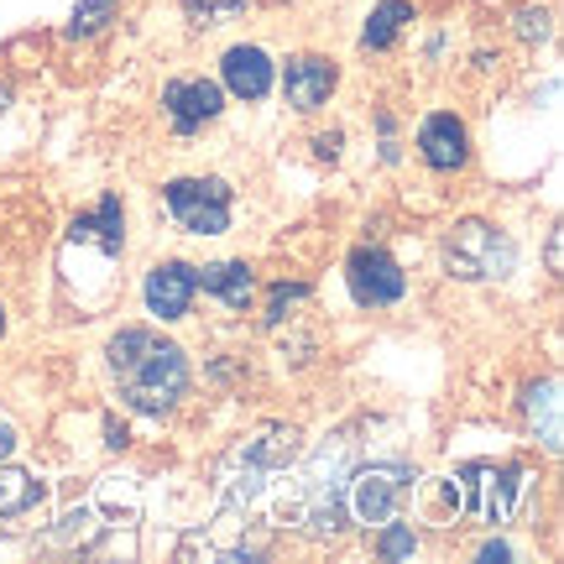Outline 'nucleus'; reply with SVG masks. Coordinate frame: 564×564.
Masks as SVG:
<instances>
[{
	"label": "nucleus",
	"instance_id": "1",
	"mask_svg": "<svg viewBox=\"0 0 564 564\" xmlns=\"http://www.w3.org/2000/svg\"><path fill=\"white\" fill-rule=\"evenodd\" d=\"M105 356L121 382V398L137 413H167L188 392V356L173 340H158L152 329H121Z\"/></svg>",
	"mask_w": 564,
	"mask_h": 564
},
{
	"label": "nucleus",
	"instance_id": "2",
	"mask_svg": "<svg viewBox=\"0 0 564 564\" xmlns=\"http://www.w3.org/2000/svg\"><path fill=\"white\" fill-rule=\"evenodd\" d=\"M523 491H528L523 465H491V460L465 465V470H455L449 486H444V497L455 502V512H460V518H476V523H486V528H502L507 518L518 512Z\"/></svg>",
	"mask_w": 564,
	"mask_h": 564
},
{
	"label": "nucleus",
	"instance_id": "3",
	"mask_svg": "<svg viewBox=\"0 0 564 564\" xmlns=\"http://www.w3.org/2000/svg\"><path fill=\"white\" fill-rule=\"evenodd\" d=\"M345 465H350V449L335 444L293 481V523L308 539H335L345 528Z\"/></svg>",
	"mask_w": 564,
	"mask_h": 564
},
{
	"label": "nucleus",
	"instance_id": "4",
	"mask_svg": "<svg viewBox=\"0 0 564 564\" xmlns=\"http://www.w3.org/2000/svg\"><path fill=\"white\" fill-rule=\"evenodd\" d=\"M512 262H518V246L486 220H460L444 241V267L460 282H497L512 272Z\"/></svg>",
	"mask_w": 564,
	"mask_h": 564
},
{
	"label": "nucleus",
	"instance_id": "5",
	"mask_svg": "<svg viewBox=\"0 0 564 564\" xmlns=\"http://www.w3.org/2000/svg\"><path fill=\"white\" fill-rule=\"evenodd\" d=\"M413 486H419V470H413V465L377 460V465H361V470L350 476L345 502H350V512H356V523L382 528L403 512V502L413 497Z\"/></svg>",
	"mask_w": 564,
	"mask_h": 564
},
{
	"label": "nucleus",
	"instance_id": "6",
	"mask_svg": "<svg viewBox=\"0 0 564 564\" xmlns=\"http://www.w3.org/2000/svg\"><path fill=\"white\" fill-rule=\"evenodd\" d=\"M167 215L188 230V236H220L230 225V183L225 178H173L167 183Z\"/></svg>",
	"mask_w": 564,
	"mask_h": 564
},
{
	"label": "nucleus",
	"instance_id": "7",
	"mask_svg": "<svg viewBox=\"0 0 564 564\" xmlns=\"http://www.w3.org/2000/svg\"><path fill=\"white\" fill-rule=\"evenodd\" d=\"M345 278H350L356 303H366V308H387V303L403 299V272H398V262H392L387 251H377V246H361V251L350 257V267H345Z\"/></svg>",
	"mask_w": 564,
	"mask_h": 564
},
{
	"label": "nucleus",
	"instance_id": "8",
	"mask_svg": "<svg viewBox=\"0 0 564 564\" xmlns=\"http://www.w3.org/2000/svg\"><path fill=\"white\" fill-rule=\"evenodd\" d=\"M162 105H167V121L178 137H194L204 121L220 116V84L209 79H173L162 89Z\"/></svg>",
	"mask_w": 564,
	"mask_h": 564
},
{
	"label": "nucleus",
	"instance_id": "9",
	"mask_svg": "<svg viewBox=\"0 0 564 564\" xmlns=\"http://www.w3.org/2000/svg\"><path fill=\"white\" fill-rule=\"evenodd\" d=\"M194 293H199V267L162 262L147 272V308H152L158 319H183L188 303H194Z\"/></svg>",
	"mask_w": 564,
	"mask_h": 564
},
{
	"label": "nucleus",
	"instance_id": "10",
	"mask_svg": "<svg viewBox=\"0 0 564 564\" xmlns=\"http://www.w3.org/2000/svg\"><path fill=\"white\" fill-rule=\"evenodd\" d=\"M335 63L319 58V53H299V58H288V68H282V95H288V105L293 110H319L324 100H329V89H335Z\"/></svg>",
	"mask_w": 564,
	"mask_h": 564
},
{
	"label": "nucleus",
	"instance_id": "11",
	"mask_svg": "<svg viewBox=\"0 0 564 564\" xmlns=\"http://www.w3.org/2000/svg\"><path fill=\"white\" fill-rule=\"evenodd\" d=\"M68 241L74 246H100L105 257H121V246H126V209H121V199L110 194V199H100V209L79 215V220L68 225Z\"/></svg>",
	"mask_w": 564,
	"mask_h": 564
},
{
	"label": "nucleus",
	"instance_id": "12",
	"mask_svg": "<svg viewBox=\"0 0 564 564\" xmlns=\"http://www.w3.org/2000/svg\"><path fill=\"white\" fill-rule=\"evenodd\" d=\"M419 152L423 162L434 167V173H455V167H465V126L455 121V116H429L419 131Z\"/></svg>",
	"mask_w": 564,
	"mask_h": 564
},
{
	"label": "nucleus",
	"instance_id": "13",
	"mask_svg": "<svg viewBox=\"0 0 564 564\" xmlns=\"http://www.w3.org/2000/svg\"><path fill=\"white\" fill-rule=\"evenodd\" d=\"M220 68H225V89L241 95V100H262L272 89V58L262 47H230Z\"/></svg>",
	"mask_w": 564,
	"mask_h": 564
},
{
	"label": "nucleus",
	"instance_id": "14",
	"mask_svg": "<svg viewBox=\"0 0 564 564\" xmlns=\"http://www.w3.org/2000/svg\"><path fill=\"white\" fill-rule=\"evenodd\" d=\"M199 288L204 293H215L225 308H246V303L257 299V278H251V267L246 262H215L199 272Z\"/></svg>",
	"mask_w": 564,
	"mask_h": 564
},
{
	"label": "nucleus",
	"instance_id": "15",
	"mask_svg": "<svg viewBox=\"0 0 564 564\" xmlns=\"http://www.w3.org/2000/svg\"><path fill=\"white\" fill-rule=\"evenodd\" d=\"M528 429H533V434H539V440H544V449H554V455H560V382H539V387H528Z\"/></svg>",
	"mask_w": 564,
	"mask_h": 564
},
{
	"label": "nucleus",
	"instance_id": "16",
	"mask_svg": "<svg viewBox=\"0 0 564 564\" xmlns=\"http://www.w3.org/2000/svg\"><path fill=\"white\" fill-rule=\"evenodd\" d=\"M42 497H47V486H42L37 476H26V470H0V518L32 512Z\"/></svg>",
	"mask_w": 564,
	"mask_h": 564
},
{
	"label": "nucleus",
	"instance_id": "17",
	"mask_svg": "<svg viewBox=\"0 0 564 564\" xmlns=\"http://www.w3.org/2000/svg\"><path fill=\"white\" fill-rule=\"evenodd\" d=\"M408 21H413V6H408V0H382V6L371 11V21H366L361 47H392V37L403 32Z\"/></svg>",
	"mask_w": 564,
	"mask_h": 564
},
{
	"label": "nucleus",
	"instance_id": "18",
	"mask_svg": "<svg viewBox=\"0 0 564 564\" xmlns=\"http://www.w3.org/2000/svg\"><path fill=\"white\" fill-rule=\"evenodd\" d=\"M116 6L121 0H84L79 11H74V21H68V37H95V32H105L110 26V17H116Z\"/></svg>",
	"mask_w": 564,
	"mask_h": 564
},
{
	"label": "nucleus",
	"instance_id": "19",
	"mask_svg": "<svg viewBox=\"0 0 564 564\" xmlns=\"http://www.w3.org/2000/svg\"><path fill=\"white\" fill-rule=\"evenodd\" d=\"M246 0H183V11H188V21L194 26H225V21L241 11Z\"/></svg>",
	"mask_w": 564,
	"mask_h": 564
},
{
	"label": "nucleus",
	"instance_id": "20",
	"mask_svg": "<svg viewBox=\"0 0 564 564\" xmlns=\"http://www.w3.org/2000/svg\"><path fill=\"white\" fill-rule=\"evenodd\" d=\"M413 549H419V533H413V528L398 523V518H392V523H382V544H377V554H382V560H408Z\"/></svg>",
	"mask_w": 564,
	"mask_h": 564
},
{
	"label": "nucleus",
	"instance_id": "21",
	"mask_svg": "<svg viewBox=\"0 0 564 564\" xmlns=\"http://www.w3.org/2000/svg\"><path fill=\"white\" fill-rule=\"evenodd\" d=\"M303 299H308L303 282H278V288H272V303H267V324H282Z\"/></svg>",
	"mask_w": 564,
	"mask_h": 564
},
{
	"label": "nucleus",
	"instance_id": "22",
	"mask_svg": "<svg viewBox=\"0 0 564 564\" xmlns=\"http://www.w3.org/2000/svg\"><path fill=\"white\" fill-rule=\"evenodd\" d=\"M95 533H100V528H95V512H68V518H63V523H58V533H53V539H74V544H95Z\"/></svg>",
	"mask_w": 564,
	"mask_h": 564
},
{
	"label": "nucleus",
	"instance_id": "23",
	"mask_svg": "<svg viewBox=\"0 0 564 564\" xmlns=\"http://www.w3.org/2000/svg\"><path fill=\"white\" fill-rule=\"evenodd\" d=\"M518 37L549 42V11H518Z\"/></svg>",
	"mask_w": 564,
	"mask_h": 564
},
{
	"label": "nucleus",
	"instance_id": "24",
	"mask_svg": "<svg viewBox=\"0 0 564 564\" xmlns=\"http://www.w3.org/2000/svg\"><path fill=\"white\" fill-rule=\"evenodd\" d=\"M314 147H319V158H335V152H340V131H329V137H319Z\"/></svg>",
	"mask_w": 564,
	"mask_h": 564
},
{
	"label": "nucleus",
	"instance_id": "25",
	"mask_svg": "<svg viewBox=\"0 0 564 564\" xmlns=\"http://www.w3.org/2000/svg\"><path fill=\"white\" fill-rule=\"evenodd\" d=\"M481 560H486V564H497V560H512V549H507V544H486V549H481Z\"/></svg>",
	"mask_w": 564,
	"mask_h": 564
},
{
	"label": "nucleus",
	"instance_id": "26",
	"mask_svg": "<svg viewBox=\"0 0 564 564\" xmlns=\"http://www.w3.org/2000/svg\"><path fill=\"white\" fill-rule=\"evenodd\" d=\"M17 449V429L11 423H0V455H11Z\"/></svg>",
	"mask_w": 564,
	"mask_h": 564
},
{
	"label": "nucleus",
	"instance_id": "27",
	"mask_svg": "<svg viewBox=\"0 0 564 564\" xmlns=\"http://www.w3.org/2000/svg\"><path fill=\"white\" fill-rule=\"evenodd\" d=\"M6 100H11V89H6V84H0V105H6Z\"/></svg>",
	"mask_w": 564,
	"mask_h": 564
},
{
	"label": "nucleus",
	"instance_id": "28",
	"mask_svg": "<svg viewBox=\"0 0 564 564\" xmlns=\"http://www.w3.org/2000/svg\"><path fill=\"white\" fill-rule=\"evenodd\" d=\"M0 335H6V308H0Z\"/></svg>",
	"mask_w": 564,
	"mask_h": 564
}]
</instances>
